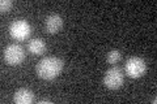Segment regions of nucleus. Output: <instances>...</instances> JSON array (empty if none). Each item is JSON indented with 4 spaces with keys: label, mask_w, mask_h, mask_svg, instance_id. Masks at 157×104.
Here are the masks:
<instances>
[{
    "label": "nucleus",
    "mask_w": 157,
    "mask_h": 104,
    "mask_svg": "<svg viewBox=\"0 0 157 104\" xmlns=\"http://www.w3.org/2000/svg\"><path fill=\"white\" fill-rule=\"evenodd\" d=\"M62 69H63L62 59H59L56 56H47V57H43L38 63L36 72L39 78L46 81H51L60 74Z\"/></svg>",
    "instance_id": "f257e3e1"
},
{
    "label": "nucleus",
    "mask_w": 157,
    "mask_h": 104,
    "mask_svg": "<svg viewBox=\"0 0 157 104\" xmlns=\"http://www.w3.org/2000/svg\"><path fill=\"white\" fill-rule=\"evenodd\" d=\"M4 60L9 65H20L25 59V49L20 44H8L4 48Z\"/></svg>",
    "instance_id": "f03ea898"
},
{
    "label": "nucleus",
    "mask_w": 157,
    "mask_h": 104,
    "mask_svg": "<svg viewBox=\"0 0 157 104\" xmlns=\"http://www.w3.org/2000/svg\"><path fill=\"white\" fill-rule=\"evenodd\" d=\"M124 70L131 78H140L141 76H144V73L147 70L145 61L141 57L132 56L126 61Z\"/></svg>",
    "instance_id": "7ed1b4c3"
},
{
    "label": "nucleus",
    "mask_w": 157,
    "mask_h": 104,
    "mask_svg": "<svg viewBox=\"0 0 157 104\" xmlns=\"http://www.w3.org/2000/svg\"><path fill=\"white\" fill-rule=\"evenodd\" d=\"M104 85L110 90H118L123 85V72L119 66H113L105 73Z\"/></svg>",
    "instance_id": "20e7f679"
},
{
    "label": "nucleus",
    "mask_w": 157,
    "mask_h": 104,
    "mask_svg": "<svg viewBox=\"0 0 157 104\" xmlns=\"http://www.w3.org/2000/svg\"><path fill=\"white\" fill-rule=\"evenodd\" d=\"M30 31H32L30 25L25 20H16L9 26V34L16 41H25L30 35Z\"/></svg>",
    "instance_id": "39448f33"
},
{
    "label": "nucleus",
    "mask_w": 157,
    "mask_h": 104,
    "mask_svg": "<svg viewBox=\"0 0 157 104\" xmlns=\"http://www.w3.org/2000/svg\"><path fill=\"white\" fill-rule=\"evenodd\" d=\"M63 26V18L59 16V14H50L47 18H46V22H45V27H46V31L50 33V34H55L60 30V27Z\"/></svg>",
    "instance_id": "423d86ee"
},
{
    "label": "nucleus",
    "mask_w": 157,
    "mask_h": 104,
    "mask_svg": "<svg viewBox=\"0 0 157 104\" xmlns=\"http://www.w3.org/2000/svg\"><path fill=\"white\" fill-rule=\"evenodd\" d=\"M13 100L16 104H30L34 100V94L29 88H20L14 92Z\"/></svg>",
    "instance_id": "0eeeda50"
},
{
    "label": "nucleus",
    "mask_w": 157,
    "mask_h": 104,
    "mask_svg": "<svg viewBox=\"0 0 157 104\" xmlns=\"http://www.w3.org/2000/svg\"><path fill=\"white\" fill-rule=\"evenodd\" d=\"M28 51L33 55H42L46 51V43L41 38H34L30 39L28 43Z\"/></svg>",
    "instance_id": "6e6552de"
},
{
    "label": "nucleus",
    "mask_w": 157,
    "mask_h": 104,
    "mask_svg": "<svg viewBox=\"0 0 157 104\" xmlns=\"http://www.w3.org/2000/svg\"><path fill=\"white\" fill-rule=\"evenodd\" d=\"M122 59V53L121 51L118 49H111V51L107 53V57H106V61L109 64H117Z\"/></svg>",
    "instance_id": "1a4fd4ad"
},
{
    "label": "nucleus",
    "mask_w": 157,
    "mask_h": 104,
    "mask_svg": "<svg viewBox=\"0 0 157 104\" xmlns=\"http://www.w3.org/2000/svg\"><path fill=\"white\" fill-rule=\"evenodd\" d=\"M11 7H12L11 0H2V2H0V12L2 13L8 12L9 9H11Z\"/></svg>",
    "instance_id": "9d476101"
},
{
    "label": "nucleus",
    "mask_w": 157,
    "mask_h": 104,
    "mask_svg": "<svg viewBox=\"0 0 157 104\" xmlns=\"http://www.w3.org/2000/svg\"><path fill=\"white\" fill-rule=\"evenodd\" d=\"M39 104H51L52 102L51 100H47V99H41V100H38Z\"/></svg>",
    "instance_id": "9b49d317"
}]
</instances>
